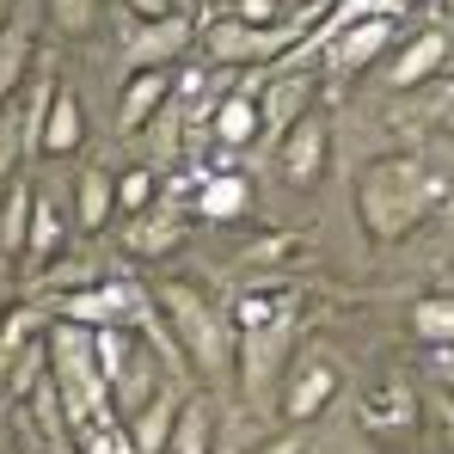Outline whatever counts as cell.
Wrapping results in <instances>:
<instances>
[{"instance_id": "obj_1", "label": "cell", "mask_w": 454, "mask_h": 454, "mask_svg": "<svg viewBox=\"0 0 454 454\" xmlns=\"http://www.w3.org/2000/svg\"><path fill=\"white\" fill-rule=\"evenodd\" d=\"M436 203H442V172L418 153H380L356 172V215L375 246L405 239Z\"/></svg>"}, {"instance_id": "obj_2", "label": "cell", "mask_w": 454, "mask_h": 454, "mask_svg": "<svg viewBox=\"0 0 454 454\" xmlns=\"http://www.w3.org/2000/svg\"><path fill=\"white\" fill-rule=\"evenodd\" d=\"M153 313H160V325L178 338L191 375H203L209 387H227V380H233V319H227L197 283H160V289H153Z\"/></svg>"}, {"instance_id": "obj_3", "label": "cell", "mask_w": 454, "mask_h": 454, "mask_svg": "<svg viewBox=\"0 0 454 454\" xmlns=\"http://www.w3.org/2000/svg\"><path fill=\"white\" fill-rule=\"evenodd\" d=\"M43 356H50V375L43 380L56 387L68 430H86L92 418L111 411V387H105V363H98V338H92L86 325L56 319L50 338H43Z\"/></svg>"}, {"instance_id": "obj_4", "label": "cell", "mask_w": 454, "mask_h": 454, "mask_svg": "<svg viewBox=\"0 0 454 454\" xmlns=\"http://www.w3.org/2000/svg\"><path fill=\"white\" fill-rule=\"evenodd\" d=\"M289 350H295V313L233 332V380H239V393H246V405H252L258 418H277V411H283Z\"/></svg>"}, {"instance_id": "obj_5", "label": "cell", "mask_w": 454, "mask_h": 454, "mask_svg": "<svg viewBox=\"0 0 454 454\" xmlns=\"http://www.w3.org/2000/svg\"><path fill=\"white\" fill-rule=\"evenodd\" d=\"M301 31H307V19H289V25L258 31V25H239L233 12H215V19L197 31V50H203L215 68H258V62L289 56V43H295Z\"/></svg>"}, {"instance_id": "obj_6", "label": "cell", "mask_w": 454, "mask_h": 454, "mask_svg": "<svg viewBox=\"0 0 454 454\" xmlns=\"http://www.w3.org/2000/svg\"><path fill=\"white\" fill-rule=\"evenodd\" d=\"M191 43H197L191 12H172V19H123V68H129V74L172 68Z\"/></svg>"}, {"instance_id": "obj_7", "label": "cell", "mask_w": 454, "mask_h": 454, "mask_svg": "<svg viewBox=\"0 0 454 454\" xmlns=\"http://www.w3.org/2000/svg\"><path fill=\"white\" fill-rule=\"evenodd\" d=\"M393 19H363V25H344L338 37H325L319 50H325V68H332V80H350L363 74V68H375L380 56L393 50Z\"/></svg>"}, {"instance_id": "obj_8", "label": "cell", "mask_w": 454, "mask_h": 454, "mask_svg": "<svg viewBox=\"0 0 454 454\" xmlns=\"http://www.w3.org/2000/svg\"><path fill=\"white\" fill-rule=\"evenodd\" d=\"M301 117H313V74L301 68H283L270 86H258V136L283 142Z\"/></svg>"}, {"instance_id": "obj_9", "label": "cell", "mask_w": 454, "mask_h": 454, "mask_svg": "<svg viewBox=\"0 0 454 454\" xmlns=\"http://www.w3.org/2000/svg\"><path fill=\"white\" fill-rule=\"evenodd\" d=\"M411 424H418V387L405 375H387L380 387L363 393V430H375V436H411Z\"/></svg>"}, {"instance_id": "obj_10", "label": "cell", "mask_w": 454, "mask_h": 454, "mask_svg": "<svg viewBox=\"0 0 454 454\" xmlns=\"http://www.w3.org/2000/svg\"><path fill=\"white\" fill-rule=\"evenodd\" d=\"M325 153H332L325 117H301V123L277 142V172H283V184H313V178L325 172Z\"/></svg>"}, {"instance_id": "obj_11", "label": "cell", "mask_w": 454, "mask_h": 454, "mask_svg": "<svg viewBox=\"0 0 454 454\" xmlns=\"http://www.w3.org/2000/svg\"><path fill=\"white\" fill-rule=\"evenodd\" d=\"M442 68H449V37H442V31H411V37L393 50V62H387V86H393V92H411V86L436 80Z\"/></svg>"}, {"instance_id": "obj_12", "label": "cell", "mask_w": 454, "mask_h": 454, "mask_svg": "<svg viewBox=\"0 0 454 454\" xmlns=\"http://www.w3.org/2000/svg\"><path fill=\"white\" fill-rule=\"evenodd\" d=\"M332 393H338V363L307 356L301 369L283 380V418H289V430H295V424H307V418H319V411L332 405Z\"/></svg>"}, {"instance_id": "obj_13", "label": "cell", "mask_w": 454, "mask_h": 454, "mask_svg": "<svg viewBox=\"0 0 454 454\" xmlns=\"http://www.w3.org/2000/svg\"><path fill=\"white\" fill-rule=\"evenodd\" d=\"M184 399H191V393H184V380H166V387L153 393L136 418H123V430H129L136 454H166V442H172V424H178V405H184Z\"/></svg>"}, {"instance_id": "obj_14", "label": "cell", "mask_w": 454, "mask_h": 454, "mask_svg": "<svg viewBox=\"0 0 454 454\" xmlns=\"http://www.w3.org/2000/svg\"><path fill=\"white\" fill-rule=\"evenodd\" d=\"M166 105H172V74L166 68L129 74L123 80V98H117V136H142Z\"/></svg>"}, {"instance_id": "obj_15", "label": "cell", "mask_w": 454, "mask_h": 454, "mask_svg": "<svg viewBox=\"0 0 454 454\" xmlns=\"http://www.w3.org/2000/svg\"><path fill=\"white\" fill-rule=\"evenodd\" d=\"M178 239H184V215L172 203H153L142 215H129V227H123V252L129 258H166Z\"/></svg>"}, {"instance_id": "obj_16", "label": "cell", "mask_w": 454, "mask_h": 454, "mask_svg": "<svg viewBox=\"0 0 454 454\" xmlns=\"http://www.w3.org/2000/svg\"><path fill=\"white\" fill-rule=\"evenodd\" d=\"M86 142V117H80V98L68 86H56V98H50V111H43V129H37V153H80Z\"/></svg>"}, {"instance_id": "obj_17", "label": "cell", "mask_w": 454, "mask_h": 454, "mask_svg": "<svg viewBox=\"0 0 454 454\" xmlns=\"http://www.w3.org/2000/svg\"><path fill=\"white\" fill-rule=\"evenodd\" d=\"M111 215H117V172L80 166V178H74V222H80V233H98Z\"/></svg>"}, {"instance_id": "obj_18", "label": "cell", "mask_w": 454, "mask_h": 454, "mask_svg": "<svg viewBox=\"0 0 454 454\" xmlns=\"http://www.w3.org/2000/svg\"><path fill=\"white\" fill-rule=\"evenodd\" d=\"M31 43H37V12L31 6H12L6 25H0V98L19 86L25 62H31Z\"/></svg>"}, {"instance_id": "obj_19", "label": "cell", "mask_w": 454, "mask_h": 454, "mask_svg": "<svg viewBox=\"0 0 454 454\" xmlns=\"http://www.w3.org/2000/svg\"><path fill=\"white\" fill-rule=\"evenodd\" d=\"M246 209H252V184L239 172H209L197 184V215L203 222H239Z\"/></svg>"}, {"instance_id": "obj_20", "label": "cell", "mask_w": 454, "mask_h": 454, "mask_svg": "<svg viewBox=\"0 0 454 454\" xmlns=\"http://www.w3.org/2000/svg\"><path fill=\"white\" fill-rule=\"evenodd\" d=\"M166 454H215V405L203 393H191L178 405V424H172V442Z\"/></svg>"}, {"instance_id": "obj_21", "label": "cell", "mask_w": 454, "mask_h": 454, "mask_svg": "<svg viewBox=\"0 0 454 454\" xmlns=\"http://www.w3.org/2000/svg\"><path fill=\"white\" fill-rule=\"evenodd\" d=\"M215 142L222 148H252L258 142V92H227L215 105Z\"/></svg>"}, {"instance_id": "obj_22", "label": "cell", "mask_w": 454, "mask_h": 454, "mask_svg": "<svg viewBox=\"0 0 454 454\" xmlns=\"http://www.w3.org/2000/svg\"><path fill=\"white\" fill-rule=\"evenodd\" d=\"M31 203H37V184L12 178V184H6V203H0V252H19V258H25V239H31Z\"/></svg>"}, {"instance_id": "obj_23", "label": "cell", "mask_w": 454, "mask_h": 454, "mask_svg": "<svg viewBox=\"0 0 454 454\" xmlns=\"http://www.w3.org/2000/svg\"><path fill=\"white\" fill-rule=\"evenodd\" d=\"M411 332L430 350H454V295H424L411 307Z\"/></svg>"}, {"instance_id": "obj_24", "label": "cell", "mask_w": 454, "mask_h": 454, "mask_svg": "<svg viewBox=\"0 0 454 454\" xmlns=\"http://www.w3.org/2000/svg\"><path fill=\"white\" fill-rule=\"evenodd\" d=\"M62 252V215H56V203L37 191V203H31V239H25V258L31 264H50Z\"/></svg>"}, {"instance_id": "obj_25", "label": "cell", "mask_w": 454, "mask_h": 454, "mask_svg": "<svg viewBox=\"0 0 454 454\" xmlns=\"http://www.w3.org/2000/svg\"><path fill=\"white\" fill-rule=\"evenodd\" d=\"M74 436H80V454H136V442H129V430H123V418H117V411L92 418V424L74 430Z\"/></svg>"}, {"instance_id": "obj_26", "label": "cell", "mask_w": 454, "mask_h": 454, "mask_svg": "<svg viewBox=\"0 0 454 454\" xmlns=\"http://www.w3.org/2000/svg\"><path fill=\"white\" fill-rule=\"evenodd\" d=\"M142 209H153V172L129 166V172H117V215H142Z\"/></svg>"}, {"instance_id": "obj_27", "label": "cell", "mask_w": 454, "mask_h": 454, "mask_svg": "<svg viewBox=\"0 0 454 454\" xmlns=\"http://www.w3.org/2000/svg\"><path fill=\"white\" fill-rule=\"evenodd\" d=\"M50 19H56V31L86 37V31L98 25V0H50Z\"/></svg>"}, {"instance_id": "obj_28", "label": "cell", "mask_w": 454, "mask_h": 454, "mask_svg": "<svg viewBox=\"0 0 454 454\" xmlns=\"http://www.w3.org/2000/svg\"><path fill=\"white\" fill-rule=\"evenodd\" d=\"M239 25H258V31H270V25H289V0H233L227 6Z\"/></svg>"}, {"instance_id": "obj_29", "label": "cell", "mask_w": 454, "mask_h": 454, "mask_svg": "<svg viewBox=\"0 0 454 454\" xmlns=\"http://www.w3.org/2000/svg\"><path fill=\"white\" fill-rule=\"evenodd\" d=\"M246 454H307V436L301 430H277V436H264L258 449H246Z\"/></svg>"}, {"instance_id": "obj_30", "label": "cell", "mask_w": 454, "mask_h": 454, "mask_svg": "<svg viewBox=\"0 0 454 454\" xmlns=\"http://www.w3.org/2000/svg\"><path fill=\"white\" fill-rule=\"evenodd\" d=\"M172 0H123V19H172Z\"/></svg>"}, {"instance_id": "obj_31", "label": "cell", "mask_w": 454, "mask_h": 454, "mask_svg": "<svg viewBox=\"0 0 454 454\" xmlns=\"http://www.w3.org/2000/svg\"><path fill=\"white\" fill-rule=\"evenodd\" d=\"M436 418H442V449L454 454V399L449 393H436Z\"/></svg>"}, {"instance_id": "obj_32", "label": "cell", "mask_w": 454, "mask_h": 454, "mask_svg": "<svg viewBox=\"0 0 454 454\" xmlns=\"http://www.w3.org/2000/svg\"><path fill=\"white\" fill-rule=\"evenodd\" d=\"M0 454H12V399H0Z\"/></svg>"}, {"instance_id": "obj_33", "label": "cell", "mask_w": 454, "mask_h": 454, "mask_svg": "<svg viewBox=\"0 0 454 454\" xmlns=\"http://www.w3.org/2000/svg\"><path fill=\"white\" fill-rule=\"evenodd\" d=\"M442 393L454 399V363H442Z\"/></svg>"}, {"instance_id": "obj_34", "label": "cell", "mask_w": 454, "mask_h": 454, "mask_svg": "<svg viewBox=\"0 0 454 454\" xmlns=\"http://www.w3.org/2000/svg\"><path fill=\"white\" fill-rule=\"evenodd\" d=\"M209 6H222V12H227V6H233V0H209Z\"/></svg>"}, {"instance_id": "obj_35", "label": "cell", "mask_w": 454, "mask_h": 454, "mask_svg": "<svg viewBox=\"0 0 454 454\" xmlns=\"http://www.w3.org/2000/svg\"><path fill=\"white\" fill-rule=\"evenodd\" d=\"M442 12H449V19H454V0H442Z\"/></svg>"}, {"instance_id": "obj_36", "label": "cell", "mask_w": 454, "mask_h": 454, "mask_svg": "<svg viewBox=\"0 0 454 454\" xmlns=\"http://www.w3.org/2000/svg\"><path fill=\"white\" fill-rule=\"evenodd\" d=\"M0 319H6V313H0Z\"/></svg>"}]
</instances>
